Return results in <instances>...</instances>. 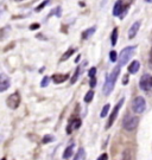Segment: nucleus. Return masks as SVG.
<instances>
[{
    "label": "nucleus",
    "instance_id": "nucleus-25",
    "mask_svg": "<svg viewBox=\"0 0 152 160\" xmlns=\"http://www.w3.org/2000/svg\"><path fill=\"white\" fill-rule=\"evenodd\" d=\"M96 75V68H90L89 71H88V76H89V78H94Z\"/></svg>",
    "mask_w": 152,
    "mask_h": 160
},
{
    "label": "nucleus",
    "instance_id": "nucleus-8",
    "mask_svg": "<svg viewBox=\"0 0 152 160\" xmlns=\"http://www.w3.org/2000/svg\"><path fill=\"white\" fill-rule=\"evenodd\" d=\"M124 7H128V4L126 6H124L123 1H121V0H118V1L114 4V7H113V16H121L123 12H124Z\"/></svg>",
    "mask_w": 152,
    "mask_h": 160
},
{
    "label": "nucleus",
    "instance_id": "nucleus-15",
    "mask_svg": "<svg viewBox=\"0 0 152 160\" xmlns=\"http://www.w3.org/2000/svg\"><path fill=\"white\" fill-rule=\"evenodd\" d=\"M73 149H74V145L71 143L70 146H68L66 151H64V153H63V159H69L71 154H73Z\"/></svg>",
    "mask_w": 152,
    "mask_h": 160
},
{
    "label": "nucleus",
    "instance_id": "nucleus-10",
    "mask_svg": "<svg viewBox=\"0 0 152 160\" xmlns=\"http://www.w3.org/2000/svg\"><path fill=\"white\" fill-rule=\"evenodd\" d=\"M80 126H81V120H80V119H74V120H71L68 123L67 133L68 134H71V132L80 128Z\"/></svg>",
    "mask_w": 152,
    "mask_h": 160
},
{
    "label": "nucleus",
    "instance_id": "nucleus-6",
    "mask_svg": "<svg viewBox=\"0 0 152 160\" xmlns=\"http://www.w3.org/2000/svg\"><path fill=\"white\" fill-rule=\"evenodd\" d=\"M139 118L138 116H127L124 120V128L126 131H133L138 127Z\"/></svg>",
    "mask_w": 152,
    "mask_h": 160
},
{
    "label": "nucleus",
    "instance_id": "nucleus-3",
    "mask_svg": "<svg viewBox=\"0 0 152 160\" xmlns=\"http://www.w3.org/2000/svg\"><path fill=\"white\" fill-rule=\"evenodd\" d=\"M139 86L140 89L144 92H150L152 90V75L150 74H144L139 80Z\"/></svg>",
    "mask_w": 152,
    "mask_h": 160
},
{
    "label": "nucleus",
    "instance_id": "nucleus-30",
    "mask_svg": "<svg viewBox=\"0 0 152 160\" xmlns=\"http://www.w3.org/2000/svg\"><path fill=\"white\" fill-rule=\"evenodd\" d=\"M127 82H128V76H127V75H125L124 80H123V84H126Z\"/></svg>",
    "mask_w": 152,
    "mask_h": 160
},
{
    "label": "nucleus",
    "instance_id": "nucleus-2",
    "mask_svg": "<svg viewBox=\"0 0 152 160\" xmlns=\"http://www.w3.org/2000/svg\"><path fill=\"white\" fill-rule=\"evenodd\" d=\"M135 48L137 46H127V48H125L124 50H121L120 52V55H119V65L120 67H123L125 64H127V62L131 59V57L133 56V53L135 51Z\"/></svg>",
    "mask_w": 152,
    "mask_h": 160
},
{
    "label": "nucleus",
    "instance_id": "nucleus-1",
    "mask_svg": "<svg viewBox=\"0 0 152 160\" xmlns=\"http://www.w3.org/2000/svg\"><path fill=\"white\" fill-rule=\"evenodd\" d=\"M119 74H120V65L115 67V68L111 71V74L107 76L106 82H105V86H103V94H105L106 96H108V95L112 92L113 89H114V86H115V82L118 80Z\"/></svg>",
    "mask_w": 152,
    "mask_h": 160
},
{
    "label": "nucleus",
    "instance_id": "nucleus-18",
    "mask_svg": "<svg viewBox=\"0 0 152 160\" xmlns=\"http://www.w3.org/2000/svg\"><path fill=\"white\" fill-rule=\"evenodd\" d=\"M85 155H86L85 149L81 147V148L79 149V152L76 153V157H75V159H74V160H83V159H85Z\"/></svg>",
    "mask_w": 152,
    "mask_h": 160
},
{
    "label": "nucleus",
    "instance_id": "nucleus-19",
    "mask_svg": "<svg viewBox=\"0 0 152 160\" xmlns=\"http://www.w3.org/2000/svg\"><path fill=\"white\" fill-rule=\"evenodd\" d=\"M93 97H94V92H93V90H89V92L86 94V96H85L83 100H85L86 103H89V102H92Z\"/></svg>",
    "mask_w": 152,
    "mask_h": 160
},
{
    "label": "nucleus",
    "instance_id": "nucleus-12",
    "mask_svg": "<svg viewBox=\"0 0 152 160\" xmlns=\"http://www.w3.org/2000/svg\"><path fill=\"white\" fill-rule=\"evenodd\" d=\"M68 78H69V75L68 74H56L52 76V81H54V83H56V84H60V83L66 82Z\"/></svg>",
    "mask_w": 152,
    "mask_h": 160
},
{
    "label": "nucleus",
    "instance_id": "nucleus-26",
    "mask_svg": "<svg viewBox=\"0 0 152 160\" xmlns=\"http://www.w3.org/2000/svg\"><path fill=\"white\" fill-rule=\"evenodd\" d=\"M49 82H50V78H49L48 76H45L44 78H43V81H42V83H40V86L44 88V87H46L49 84Z\"/></svg>",
    "mask_w": 152,
    "mask_h": 160
},
{
    "label": "nucleus",
    "instance_id": "nucleus-17",
    "mask_svg": "<svg viewBox=\"0 0 152 160\" xmlns=\"http://www.w3.org/2000/svg\"><path fill=\"white\" fill-rule=\"evenodd\" d=\"M75 51H76L75 49H69V50H68L66 53H63L62 58H61V62H64V61H67L68 58L70 57L71 55H74V53H75Z\"/></svg>",
    "mask_w": 152,
    "mask_h": 160
},
{
    "label": "nucleus",
    "instance_id": "nucleus-22",
    "mask_svg": "<svg viewBox=\"0 0 152 160\" xmlns=\"http://www.w3.org/2000/svg\"><path fill=\"white\" fill-rule=\"evenodd\" d=\"M108 110H109V103L105 104V107H103V108H102V110H101V114H100V116H101V118H105V116L108 114Z\"/></svg>",
    "mask_w": 152,
    "mask_h": 160
},
{
    "label": "nucleus",
    "instance_id": "nucleus-28",
    "mask_svg": "<svg viewBox=\"0 0 152 160\" xmlns=\"http://www.w3.org/2000/svg\"><path fill=\"white\" fill-rule=\"evenodd\" d=\"M89 86H90V88H94V87L96 86V78L95 77H94V78H90Z\"/></svg>",
    "mask_w": 152,
    "mask_h": 160
},
{
    "label": "nucleus",
    "instance_id": "nucleus-11",
    "mask_svg": "<svg viewBox=\"0 0 152 160\" xmlns=\"http://www.w3.org/2000/svg\"><path fill=\"white\" fill-rule=\"evenodd\" d=\"M8 87H10V80L7 78L5 74H1L0 76V92H4Z\"/></svg>",
    "mask_w": 152,
    "mask_h": 160
},
{
    "label": "nucleus",
    "instance_id": "nucleus-23",
    "mask_svg": "<svg viewBox=\"0 0 152 160\" xmlns=\"http://www.w3.org/2000/svg\"><path fill=\"white\" fill-rule=\"evenodd\" d=\"M51 141H54V137L52 135H45L43 138V143H49Z\"/></svg>",
    "mask_w": 152,
    "mask_h": 160
},
{
    "label": "nucleus",
    "instance_id": "nucleus-4",
    "mask_svg": "<svg viewBox=\"0 0 152 160\" xmlns=\"http://www.w3.org/2000/svg\"><path fill=\"white\" fill-rule=\"evenodd\" d=\"M132 108L134 110V113L141 114L146 109V101H145V98L141 96L135 97L134 101H133V104H132Z\"/></svg>",
    "mask_w": 152,
    "mask_h": 160
},
{
    "label": "nucleus",
    "instance_id": "nucleus-9",
    "mask_svg": "<svg viewBox=\"0 0 152 160\" xmlns=\"http://www.w3.org/2000/svg\"><path fill=\"white\" fill-rule=\"evenodd\" d=\"M140 29V22H134V23L131 25L130 30H128V39H133L135 37V34L138 33V31Z\"/></svg>",
    "mask_w": 152,
    "mask_h": 160
},
{
    "label": "nucleus",
    "instance_id": "nucleus-34",
    "mask_svg": "<svg viewBox=\"0 0 152 160\" xmlns=\"http://www.w3.org/2000/svg\"><path fill=\"white\" fill-rule=\"evenodd\" d=\"M17 1H23V0H17Z\"/></svg>",
    "mask_w": 152,
    "mask_h": 160
},
{
    "label": "nucleus",
    "instance_id": "nucleus-16",
    "mask_svg": "<svg viewBox=\"0 0 152 160\" xmlns=\"http://www.w3.org/2000/svg\"><path fill=\"white\" fill-rule=\"evenodd\" d=\"M111 43L113 46L117 45L118 43V29H114L112 31V36H111Z\"/></svg>",
    "mask_w": 152,
    "mask_h": 160
},
{
    "label": "nucleus",
    "instance_id": "nucleus-33",
    "mask_svg": "<svg viewBox=\"0 0 152 160\" xmlns=\"http://www.w3.org/2000/svg\"><path fill=\"white\" fill-rule=\"evenodd\" d=\"M3 160H6V158H3Z\"/></svg>",
    "mask_w": 152,
    "mask_h": 160
},
{
    "label": "nucleus",
    "instance_id": "nucleus-13",
    "mask_svg": "<svg viewBox=\"0 0 152 160\" xmlns=\"http://www.w3.org/2000/svg\"><path fill=\"white\" fill-rule=\"evenodd\" d=\"M139 68H140V63H139L138 61H133V62H131V64L128 65V72H130V74H135V72H138Z\"/></svg>",
    "mask_w": 152,
    "mask_h": 160
},
{
    "label": "nucleus",
    "instance_id": "nucleus-27",
    "mask_svg": "<svg viewBox=\"0 0 152 160\" xmlns=\"http://www.w3.org/2000/svg\"><path fill=\"white\" fill-rule=\"evenodd\" d=\"M96 160H108V154L107 153H102V154L100 155Z\"/></svg>",
    "mask_w": 152,
    "mask_h": 160
},
{
    "label": "nucleus",
    "instance_id": "nucleus-32",
    "mask_svg": "<svg viewBox=\"0 0 152 160\" xmlns=\"http://www.w3.org/2000/svg\"><path fill=\"white\" fill-rule=\"evenodd\" d=\"M146 2H152V0H146Z\"/></svg>",
    "mask_w": 152,
    "mask_h": 160
},
{
    "label": "nucleus",
    "instance_id": "nucleus-21",
    "mask_svg": "<svg viewBox=\"0 0 152 160\" xmlns=\"http://www.w3.org/2000/svg\"><path fill=\"white\" fill-rule=\"evenodd\" d=\"M109 59H111V62H117L119 59V56H118V53L114 51H111V53H109Z\"/></svg>",
    "mask_w": 152,
    "mask_h": 160
},
{
    "label": "nucleus",
    "instance_id": "nucleus-20",
    "mask_svg": "<svg viewBox=\"0 0 152 160\" xmlns=\"http://www.w3.org/2000/svg\"><path fill=\"white\" fill-rule=\"evenodd\" d=\"M79 75H80V67H77V69H76V70H75V72H74V76L71 77V80H70V83H71V84H74V83L77 81Z\"/></svg>",
    "mask_w": 152,
    "mask_h": 160
},
{
    "label": "nucleus",
    "instance_id": "nucleus-24",
    "mask_svg": "<svg viewBox=\"0 0 152 160\" xmlns=\"http://www.w3.org/2000/svg\"><path fill=\"white\" fill-rule=\"evenodd\" d=\"M49 2H50V0H45L44 2H42V4H40L39 6H37V7H36V12H39V11H42V8H43V7H44L45 5H48V4H49Z\"/></svg>",
    "mask_w": 152,
    "mask_h": 160
},
{
    "label": "nucleus",
    "instance_id": "nucleus-31",
    "mask_svg": "<svg viewBox=\"0 0 152 160\" xmlns=\"http://www.w3.org/2000/svg\"><path fill=\"white\" fill-rule=\"evenodd\" d=\"M149 59H150V64L152 65V48H151V50H150V56H149Z\"/></svg>",
    "mask_w": 152,
    "mask_h": 160
},
{
    "label": "nucleus",
    "instance_id": "nucleus-5",
    "mask_svg": "<svg viewBox=\"0 0 152 160\" xmlns=\"http://www.w3.org/2000/svg\"><path fill=\"white\" fill-rule=\"evenodd\" d=\"M125 98H121L120 101H119L117 104H115V107H114V109L112 110V113H111V115H109V119H108V122H107V126H106V128H111V127L113 126V123H114V121H115V119H117V116H118L119 114V110H120V108H121V106H123V103H124Z\"/></svg>",
    "mask_w": 152,
    "mask_h": 160
},
{
    "label": "nucleus",
    "instance_id": "nucleus-7",
    "mask_svg": "<svg viewBox=\"0 0 152 160\" xmlns=\"http://www.w3.org/2000/svg\"><path fill=\"white\" fill-rule=\"evenodd\" d=\"M6 103H7L8 108L17 109L19 107V104H20V95H19V92H13L12 95H10L6 100Z\"/></svg>",
    "mask_w": 152,
    "mask_h": 160
},
{
    "label": "nucleus",
    "instance_id": "nucleus-14",
    "mask_svg": "<svg viewBox=\"0 0 152 160\" xmlns=\"http://www.w3.org/2000/svg\"><path fill=\"white\" fill-rule=\"evenodd\" d=\"M96 31V28L95 26H93V28H90V29L86 30L85 32L82 33V39H88L90 36H93V33Z\"/></svg>",
    "mask_w": 152,
    "mask_h": 160
},
{
    "label": "nucleus",
    "instance_id": "nucleus-29",
    "mask_svg": "<svg viewBox=\"0 0 152 160\" xmlns=\"http://www.w3.org/2000/svg\"><path fill=\"white\" fill-rule=\"evenodd\" d=\"M30 29H31V30H37V29H39V24H32V25L30 26Z\"/></svg>",
    "mask_w": 152,
    "mask_h": 160
}]
</instances>
